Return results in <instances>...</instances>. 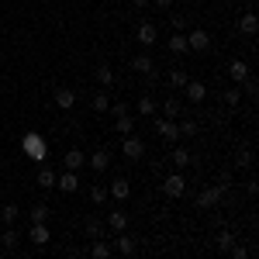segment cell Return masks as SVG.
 I'll return each instance as SVG.
<instances>
[{"label":"cell","instance_id":"26","mask_svg":"<svg viewBox=\"0 0 259 259\" xmlns=\"http://www.w3.org/2000/svg\"><path fill=\"white\" fill-rule=\"evenodd\" d=\"M249 166H252V149L242 145L239 152H235V169H249Z\"/></svg>","mask_w":259,"mask_h":259},{"label":"cell","instance_id":"21","mask_svg":"<svg viewBox=\"0 0 259 259\" xmlns=\"http://www.w3.org/2000/svg\"><path fill=\"white\" fill-rule=\"evenodd\" d=\"M83 228H87V235H90V239H104V232H107V225H104L97 214H90V218L83 221Z\"/></svg>","mask_w":259,"mask_h":259},{"label":"cell","instance_id":"8","mask_svg":"<svg viewBox=\"0 0 259 259\" xmlns=\"http://www.w3.org/2000/svg\"><path fill=\"white\" fill-rule=\"evenodd\" d=\"M87 166H90L94 173H104V169H111V152H107V149L100 145L94 156H87Z\"/></svg>","mask_w":259,"mask_h":259},{"label":"cell","instance_id":"23","mask_svg":"<svg viewBox=\"0 0 259 259\" xmlns=\"http://www.w3.org/2000/svg\"><path fill=\"white\" fill-rule=\"evenodd\" d=\"M90 256H94V259H107V256H114V249H111L104 239H94V245H90Z\"/></svg>","mask_w":259,"mask_h":259},{"label":"cell","instance_id":"18","mask_svg":"<svg viewBox=\"0 0 259 259\" xmlns=\"http://www.w3.org/2000/svg\"><path fill=\"white\" fill-rule=\"evenodd\" d=\"M166 49H169L173 56H183V52H190V45H187V31H177L173 38H166Z\"/></svg>","mask_w":259,"mask_h":259},{"label":"cell","instance_id":"35","mask_svg":"<svg viewBox=\"0 0 259 259\" xmlns=\"http://www.w3.org/2000/svg\"><path fill=\"white\" fill-rule=\"evenodd\" d=\"M173 162H177L180 169H187V166H190V162H194V156H190V152H187V149H173Z\"/></svg>","mask_w":259,"mask_h":259},{"label":"cell","instance_id":"17","mask_svg":"<svg viewBox=\"0 0 259 259\" xmlns=\"http://www.w3.org/2000/svg\"><path fill=\"white\" fill-rule=\"evenodd\" d=\"M128 194H132V183H128V177H114V183H111V197L118 200H128Z\"/></svg>","mask_w":259,"mask_h":259},{"label":"cell","instance_id":"6","mask_svg":"<svg viewBox=\"0 0 259 259\" xmlns=\"http://www.w3.org/2000/svg\"><path fill=\"white\" fill-rule=\"evenodd\" d=\"M187 45H190L194 52H207V49H211V35H207L204 28H190V31H187Z\"/></svg>","mask_w":259,"mask_h":259},{"label":"cell","instance_id":"10","mask_svg":"<svg viewBox=\"0 0 259 259\" xmlns=\"http://www.w3.org/2000/svg\"><path fill=\"white\" fill-rule=\"evenodd\" d=\"M235 28H239V35H245V38H256V31H259V18L252 14V11H249V14H242V18H239V24H235Z\"/></svg>","mask_w":259,"mask_h":259},{"label":"cell","instance_id":"7","mask_svg":"<svg viewBox=\"0 0 259 259\" xmlns=\"http://www.w3.org/2000/svg\"><path fill=\"white\" fill-rule=\"evenodd\" d=\"M56 187H59L62 194H76V190H80V177H76L73 169H66V173H56Z\"/></svg>","mask_w":259,"mask_h":259},{"label":"cell","instance_id":"4","mask_svg":"<svg viewBox=\"0 0 259 259\" xmlns=\"http://www.w3.org/2000/svg\"><path fill=\"white\" fill-rule=\"evenodd\" d=\"M162 194L169 200H180L183 194H187V180H183V173H173V177L162 180Z\"/></svg>","mask_w":259,"mask_h":259},{"label":"cell","instance_id":"40","mask_svg":"<svg viewBox=\"0 0 259 259\" xmlns=\"http://www.w3.org/2000/svg\"><path fill=\"white\" fill-rule=\"evenodd\" d=\"M107 111H111L114 118H124V114H128V104H124V100H118V104H111Z\"/></svg>","mask_w":259,"mask_h":259},{"label":"cell","instance_id":"32","mask_svg":"<svg viewBox=\"0 0 259 259\" xmlns=\"http://www.w3.org/2000/svg\"><path fill=\"white\" fill-rule=\"evenodd\" d=\"M225 104H228V107H239V100H242V87L239 83H235V87H232V90H225Z\"/></svg>","mask_w":259,"mask_h":259},{"label":"cell","instance_id":"16","mask_svg":"<svg viewBox=\"0 0 259 259\" xmlns=\"http://www.w3.org/2000/svg\"><path fill=\"white\" fill-rule=\"evenodd\" d=\"M156 132H159V139H162V142H169V145H173V142L180 139L177 121H156Z\"/></svg>","mask_w":259,"mask_h":259},{"label":"cell","instance_id":"5","mask_svg":"<svg viewBox=\"0 0 259 259\" xmlns=\"http://www.w3.org/2000/svg\"><path fill=\"white\" fill-rule=\"evenodd\" d=\"M156 38H159V31H156V24H152V21H142L139 28H135V41H139L142 49H152Z\"/></svg>","mask_w":259,"mask_h":259},{"label":"cell","instance_id":"20","mask_svg":"<svg viewBox=\"0 0 259 259\" xmlns=\"http://www.w3.org/2000/svg\"><path fill=\"white\" fill-rule=\"evenodd\" d=\"M228 76H232V83H242L245 76H249V62L245 59H232L228 62Z\"/></svg>","mask_w":259,"mask_h":259},{"label":"cell","instance_id":"30","mask_svg":"<svg viewBox=\"0 0 259 259\" xmlns=\"http://www.w3.org/2000/svg\"><path fill=\"white\" fill-rule=\"evenodd\" d=\"M90 200H94V204H107V200H111V190L100 187V183H94V187H90Z\"/></svg>","mask_w":259,"mask_h":259},{"label":"cell","instance_id":"2","mask_svg":"<svg viewBox=\"0 0 259 259\" xmlns=\"http://www.w3.org/2000/svg\"><path fill=\"white\" fill-rule=\"evenodd\" d=\"M21 149H24V156H31V159H38V162L49 159V145H45V139H41L38 132H28L24 142H21Z\"/></svg>","mask_w":259,"mask_h":259},{"label":"cell","instance_id":"37","mask_svg":"<svg viewBox=\"0 0 259 259\" xmlns=\"http://www.w3.org/2000/svg\"><path fill=\"white\" fill-rule=\"evenodd\" d=\"M0 218H4V225H14V221H18V204H4Z\"/></svg>","mask_w":259,"mask_h":259},{"label":"cell","instance_id":"29","mask_svg":"<svg viewBox=\"0 0 259 259\" xmlns=\"http://www.w3.org/2000/svg\"><path fill=\"white\" fill-rule=\"evenodd\" d=\"M0 245H4L7 252H14V249H18V232H14L11 225H7V232H0Z\"/></svg>","mask_w":259,"mask_h":259},{"label":"cell","instance_id":"27","mask_svg":"<svg viewBox=\"0 0 259 259\" xmlns=\"http://www.w3.org/2000/svg\"><path fill=\"white\" fill-rule=\"evenodd\" d=\"M35 180H38V187H41V190H49V187H56V173H52L49 166H41L38 173H35Z\"/></svg>","mask_w":259,"mask_h":259},{"label":"cell","instance_id":"38","mask_svg":"<svg viewBox=\"0 0 259 259\" xmlns=\"http://www.w3.org/2000/svg\"><path fill=\"white\" fill-rule=\"evenodd\" d=\"M187 80H190L187 69H169V83H173V87H187Z\"/></svg>","mask_w":259,"mask_h":259},{"label":"cell","instance_id":"36","mask_svg":"<svg viewBox=\"0 0 259 259\" xmlns=\"http://www.w3.org/2000/svg\"><path fill=\"white\" fill-rule=\"evenodd\" d=\"M114 128H118V135H132V132H135V121H132L128 114H124V118H118V121H114Z\"/></svg>","mask_w":259,"mask_h":259},{"label":"cell","instance_id":"15","mask_svg":"<svg viewBox=\"0 0 259 259\" xmlns=\"http://www.w3.org/2000/svg\"><path fill=\"white\" fill-rule=\"evenodd\" d=\"M183 94H187V100H190V104H200V100L207 97V87H204L200 80H187V87H183Z\"/></svg>","mask_w":259,"mask_h":259},{"label":"cell","instance_id":"14","mask_svg":"<svg viewBox=\"0 0 259 259\" xmlns=\"http://www.w3.org/2000/svg\"><path fill=\"white\" fill-rule=\"evenodd\" d=\"M104 225H107L114 235H118V232H128V214H124L121 207H114V211L107 214V221H104Z\"/></svg>","mask_w":259,"mask_h":259},{"label":"cell","instance_id":"43","mask_svg":"<svg viewBox=\"0 0 259 259\" xmlns=\"http://www.w3.org/2000/svg\"><path fill=\"white\" fill-rule=\"evenodd\" d=\"M152 4H156L159 11H169V7H173V0H152Z\"/></svg>","mask_w":259,"mask_h":259},{"label":"cell","instance_id":"11","mask_svg":"<svg viewBox=\"0 0 259 259\" xmlns=\"http://www.w3.org/2000/svg\"><path fill=\"white\" fill-rule=\"evenodd\" d=\"M28 239L35 242V245H49V239H52V232L45 228V221H31V228H28Z\"/></svg>","mask_w":259,"mask_h":259},{"label":"cell","instance_id":"34","mask_svg":"<svg viewBox=\"0 0 259 259\" xmlns=\"http://www.w3.org/2000/svg\"><path fill=\"white\" fill-rule=\"evenodd\" d=\"M177 128H180V139H190V135H197V121H177Z\"/></svg>","mask_w":259,"mask_h":259},{"label":"cell","instance_id":"1","mask_svg":"<svg viewBox=\"0 0 259 259\" xmlns=\"http://www.w3.org/2000/svg\"><path fill=\"white\" fill-rule=\"evenodd\" d=\"M225 194H228V183H218V187H204L197 194V207L200 211H214L221 200H225Z\"/></svg>","mask_w":259,"mask_h":259},{"label":"cell","instance_id":"24","mask_svg":"<svg viewBox=\"0 0 259 259\" xmlns=\"http://www.w3.org/2000/svg\"><path fill=\"white\" fill-rule=\"evenodd\" d=\"M139 114H142V118H156V100L149 97V94H142V97H139Z\"/></svg>","mask_w":259,"mask_h":259},{"label":"cell","instance_id":"25","mask_svg":"<svg viewBox=\"0 0 259 259\" xmlns=\"http://www.w3.org/2000/svg\"><path fill=\"white\" fill-rule=\"evenodd\" d=\"M97 83H100V87H114V69H111L107 62H100V66H97Z\"/></svg>","mask_w":259,"mask_h":259},{"label":"cell","instance_id":"13","mask_svg":"<svg viewBox=\"0 0 259 259\" xmlns=\"http://www.w3.org/2000/svg\"><path fill=\"white\" fill-rule=\"evenodd\" d=\"M62 162H66V169H73V173H80L83 166H87V152H83V149H69V152L62 156Z\"/></svg>","mask_w":259,"mask_h":259},{"label":"cell","instance_id":"12","mask_svg":"<svg viewBox=\"0 0 259 259\" xmlns=\"http://www.w3.org/2000/svg\"><path fill=\"white\" fill-rule=\"evenodd\" d=\"M128 66H132L135 73H142V76H145V73H152V69H156V59H152L149 52H139V56H132V62H128Z\"/></svg>","mask_w":259,"mask_h":259},{"label":"cell","instance_id":"9","mask_svg":"<svg viewBox=\"0 0 259 259\" xmlns=\"http://www.w3.org/2000/svg\"><path fill=\"white\" fill-rule=\"evenodd\" d=\"M52 97H56V107H59V111H73V107H76V94H73L69 87H56Z\"/></svg>","mask_w":259,"mask_h":259},{"label":"cell","instance_id":"31","mask_svg":"<svg viewBox=\"0 0 259 259\" xmlns=\"http://www.w3.org/2000/svg\"><path fill=\"white\" fill-rule=\"evenodd\" d=\"M162 114H166L169 121H177V118H180V100H177V97H169L166 104H162Z\"/></svg>","mask_w":259,"mask_h":259},{"label":"cell","instance_id":"41","mask_svg":"<svg viewBox=\"0 0 259 259\" xmlns=\"http://www.w3.org/2000/svg\"><path fill=\"white\" fill-rule=\"evenodd\" d=\"M169 24H173V31H187V18H183V14H173Z\"/></svg>","mask_w":259,"mask_h":259},{"label":"cell","instance_id":"22","mask_svg":"<svg viewBox=\"0 0 259 259\" xmlns=\"http://www.w3.org/2000/svg\"><path fill=\"white\" fill-rule=\"evenodd\" d=\"M114 252H121V256H132V252H135V242H132L128 232H118V245H114Z\"/></svg>","mask_w":259,"mask_h":259},{"label":"cell","instance_id":"19","mask_svg":"<svg viewBox=\"0 0 259 259\" xmlns=\"http://www.w3.org/2000/svg\"><path fill=\"white\" fill-rule=\"evenodd\" d=\"M90 107H94V114H107V107H111V97H107V87H100L97 94L90 97Z\"/></svg>","mask_w":259,"mask_h":259},{"label":"cell","instance_id":"39","mask_svg":"<svg viewBox=\"0 0 259 259\" xmlns=\"http://www.w3.org/2000/svg\"><path fill=\"white\" fill-rule=\"evenodd\" d=\"M249 252H252V249H245V245H239V242L228 249V256H232V259H249Z\"/></svg>","mask_w":259,"mask_h":259},{"label":"cell","instance_id":"42","mask_svg":"<svg viewBox=\"0 0 259 259\" xmlns=\"http://www.w3.org/2000/svg\"><path fill=\"white\" fill-rule=\"evenodd\" d=\"M245 194H249V197H256V194H259V183H256V180H249V187H245Z\"/></svg>","mask_w":259,"mask_h":259},{"label":"cell","instance_id":"44","mask_svg":"<svg viewBox=\"0 0 259 259\" xmlns=\"http://www.w3.org/2000/svg\"><path fill=\"white\" fill-rule=\"evenodd\" d=\"M149 4H152V0H132V7H135V11H145Z\"/></svg>","mask_w":259,"mask_h":259},{"label":"cell","instance_id":"3","mask_svg":"<svg viewBox=\"0 0 259 259\" xmlns=\"http://www.w3.org/2000/svg\"><path fill=\"white\" fill-rule=\"evenodd\" d=\"M121 152H124V159H132V162H139L142 156H145V142L132 132V135H121Z\"/></svg>","mask_w":259,"mask_h":259},{"label":"cell","instance_id":"28","mask_svg":"<svg viewBox=\"0 0 259 259\" xmlns=\"http://www.w3.org/2000/svg\"><path fill=\"white\" fill-rule=\"evenodd\" d=\"M232 245H235V235H232V232H218V239H214V249L228 256V249H232Z\"/></svg>","mask_w":259,"mask_h":259},{"label":"cell","instance_id":"33","mask_svg":"<svg viewBox=\"0 0 259 259\" xmlns=\"http://www.w3.org/2000/svg\"><path fill=\"white\" fill-rule=\"evenodd\" d=\"M49 214H52V207H49V204H45V200H41V204H35V207H31V221H49Z\"/></svg>","mask_w":259,"mask_h":259}]
</instances>
